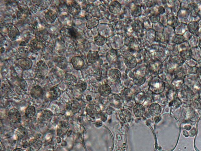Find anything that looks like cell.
Segmentation results:
<instances>
[{
  "instance_id": "cell-6",
  "label": "cell",
  "mask_w": 201,
  "mask_h": 151,
  "mask_svg": "<svg viewBox=\"0 0 201 151\" xmlns=\"http://www.w3.org/2000/svg\"><path fill=\"white\" fill-rule=\"evenodd\" d=\"M18 63L20 67L25 70H29L31 68L33 62L31 60L28 58H23L18 60Z\"/></svg>"
},
{
  "instance_id": "cell-30",
  "label": "cell",
  "mask_w": 201,
  "mask_h": 151,
  "mask_svg": "<svg viewBox=\"0 0 201 151\" xmlns=\"http://www.w3.org/2000/svg\"><path fill=\"white\" fill-rule=\"evenodd\" d=\"M25 115L28 118H31L35 113V107L33 106H29L25 109Z\"/></svg>"
},
{
  "instance_id": "cell-29",
  "label": "cell",
  "mask_w": 201,
  "mask_h": 151,
  "mask_svg": "<svg viewBox=\"0 0 201 151\" xmlns=\"http://www.w3.org/2000/svg\"><path fill=\"white\" fill-rule=\"evenodd\" d=\"M99 24V21L96 18H94L88 20L86 24L87 28L89 29H93L97 26Z\"/></svg>"
},
{
  "instance_id": "cell-35",
  "label": "cell",
  "mask_w": 201,
  "mask_h": 151,
  "mask_svg": "<svg viewBox=\"0 0 201 151\" xmlns=\"http://www.w3.org/2000/svg\"><path fill=\"white\" fill-rule=\"evenodd\" d=\"M52 116V113L48 110H44L40 116V119L42 121H46L50 119Z\"/></svg>"
},
{
  "instance_id": "cell-11",
  "label": "cell",
  "mask_w": 201,
  "mask_h": 151,
  "mask_svg": "<svg viewBox=\"0 0 201 151\" xmlns=\"http://www.w3.org/2000/svg\"><path fill=\"white\" fill-rule=\"evenodd\" d=\"M124 63L126 67L129 69L135 68L137 65V61L134 56L130 55L124 59Z\"/></svg>"
},
{
  "instance_id": "cell-18",
  "label": "cell",
  "mask_w": 201,
  "mask_h": 151,
  "mask_svg": "<svg viewBox=\"0 0 201 151\" xmlns=\"http://www.w3.org/2000/svg\"><path fill=\"white\" fill-rule=\"evenodd\" d=\"M57 13L54 11L50 10L45 13V17L48 23L51 24L54 22L57 18Z\"/></svg>"
},
{
  "instance_id": "cell-32",
  "label": "cell",
  "mask_w": 201,
  "mask_h": 151,
  "mask_svg": "<svg viewBox=\"0 0 201 151\" xmlns=\"http://www.w3.org/2000/svg\"><path fill=\"white\" fill-rule=\"evenodd\" d=\"M35 36L37 39L40 40L41 42L44 41L47 39L48 34L47 32L44 31H41L38 32L35 34Z\"/></svg>"
},
{
  "instance_id": "cell-7",
  "label": "cell",
  "mask_w": 201,
  "mask_h": 151,
  "mask_svg": "<svg viewBox=\"0 0 201 151\" xmlns=\"http://www.w3.org/2000/svg\"><path fill=\"white\" fill-rule=\"evenodd\" d=\"M122 9V5L118 1H113L110 2L109 10L111 13L117 14L119 13Z\"/></svg>"
},
{
  "instance_id": "cell-34",
  "label": "cell",
  "mask_w": 201,
  "mask_h": 151,
  "mask_svg": "<svg viewBox=\"0 0 201 151\" xmlns=\"http://www.w3.org/2000/svg\"><path fill=\"white\" fill-rule=\"evenodd\" d=\"M145 82V78L140 76H137L133 78V82L135 84L138 86L143 84Z\"/></svg>"
},
{
  "instance_id": "cell-14",
  "label": "cell",
  "mask_w": 201,
  "mask_h": 151,
  "mask_svg": "<svg viewBox=\"0 0 201 151\" xmlns=\"http://www.w3.org/2000/svg\"><path fill=\"white\" fill-rule=\"evenodd\" d=\"M119 114L121 120L124 122H127L130 121L132 115L131 112L128 110L125 109L121 110Z\"/></svg>"
},
{
  "instance_id": "cell-38",
  "label": "cell",
  "mask_w": 201,
  "mask_h": 151,
  "mask_svg": "<svg viewBox=\"0 0 201 151\" xmlns=\"http://www.w3.org/2000/svg\"><path fill=\"white\" fill-rule=\"evenodd\" d=\"M155 40L157 42H163L165 41V37L161 32H157L155 33Z\"/></svg>"
},
{
  "instance_id": "cell-37",
  "label": "cell",
  "mask_w": 201,
  "mask_h": 151,
  "mask_svg": "<svg viewBox=\"0 0 201 151\" xmlns=\"http://www.w3.org/2000/svg\"><path fill=\"white\" fill-rule=\"evenodd\" d=\"M173 41L176 44H181L184 41V38L182 35L176 34L173 38Z\"/></svg>"
},
{
  "instance_id": "cell-45",
  "label": "cell",
  "mask_w": 201,
  "mask_h": 151,
  "mask_svg": "<svg viewBox=\"0 0 201 151\" xmlns=\"http://www.w3.org/2000/svg\"><path fill=\"white\" fill-rule=\"evenodd\" d=\"M158 12H159V13L160 14H163V13H165V8L163 7H159L158 8Z\"/></svg>"
},
{
  "instance_id": "cell-13",
  "label": "cell",
  "mask_w": 201,
  "mask_h": 151,
  "mask_svg": "<svg viewBox=\"0 0 201 151\" xmlns=\"http://www.w3.org/2000/svg\"><path fill=\"white\" fill-rule=\"evenodd\" d=\"M107 60L110 63H113L117 61V55L116 50L111 49L106 54Z\"/></svg>"
},
{
  "instance_id": "cell-28",
  "label": "cell",
  "mask_w": 201,
  "mask_h": 151,
  "mask_svg": "<svg viewBox=\"0 0 201 151\" xmlns=\"http://www.w3.org/2000/svg\"><path fill=\"white\" fill-rule=\"evenodd\" d=\"M142 8L139 5H134L131 9V15L133 17H139L142 14Z\"/></svg>"
},
{
  "instance_id": "cell-46",
  "label": "cell",
  "mask_w": 201,
  "mask_h": 151,
  "mask_svg": "<svg viewBox=\"0 0 201 151\" xmlns=\"http://www.w3.org/2000/svg\"><path fill=\"white\" fill-rule=\"evenodd\" d=\"M148 2L146 4L148 7H152V6L155 5L156 3V1H148Z\"/></svg>"
},
{
  "instance_id": "cell-31",
  "label": "cell",
  "mask_w": 201,
  "mask_h": 151,
  "mask_svg": "<svg viewBox=\"0 0 201 151\" xmlns=\"http://www.w3.org/2000/svg\"><path fill=\"white\" fill-rule=\"evenodd\" d=\"M94 42L97 45L100 46H103L106 42V38L100 35H97L94 38Z\"/></svg>"
},
{
  "instance_id": "cell-3",
  "label": "cell",
  "mask_w": 201,
  "mask_h": 151,
  "mask_svg": "<svg viewBox=\"0 0 201 151\" xmlns=\"http://www.w3.org/2000/svg\"><path fill=\"white\" fill-rule=\"evenodd\" d=\"M87 112L91 117L95 118L99 116L100 113V109L97 106L90 104L87 106Z\"/></svg>"
},
{
  "instance_id": "cell-17",
  "label": "cell",
  "mask_w": 201,
  "mask_h": 151,
  "mask_svg": "<svg viewBox=\"0 0 201 151\" xmlns=\"http://www.w3.org/2000/svg\"><path fill=\"white\" fill-rule=\"evenodd\" d=\"M109 76L112 81L114 82H117L120 78L121 73L119 70L113 69L110 70L109 72Z\"/></svg>"
},
{
  "instance_id": "cell-23",
  "label": "cell",
  "mask_w": 201,
  "mask_h": 151,
  "mask_svg": "<svg viewBox=\"0 0 201 151\" xmlns=\"http://www.w3.org/2000/svg\"><path fill=\"white\" fill-rule=\"evenodd\" d=\"M42 142L40 140L34 139L29 142V145L32 151H37L41 147Z\"/></svg>"
},
{
  "instance_id": "cell-10",
  "label": "cell",
  "mask_w": 201,
  "mask_h": 151,
  "mask_svg": "<svg viewBox=\"0 0 201 151\" xmlns=\"http://www.w3.org/2000/svg\"><path fill=\"white\" fill-rule=\"evenodd\" d=\"M42 46V42L37 39L32 40L29 45V49L30 51L35 52L38 51L41 48Z\"/></svg>"
},
{
  "instance_id": "cell-19",
  "label": "cell",
  "mask_w": 201,
  "mask_h": 151,
  "mask_svg": "<svg viewBox=\"0 0 201 151\" xmlns=\"http://www.w3.org/2000/svg\"><path fill=\"white\" fill-rule=\"evenodd\" d=\"M145 110L144 106L140 104H136L133 109L134 115L137 117L143 116L145 112Z\"/></svg>"
},
{
  "instance_id": "cell-20",
  "label": "cell",
  "mask_w": 201,
  "mask_h": 151,
  "mask_svg": "<svg viewBox=\"0 0 201 151\" xmlns=\"http://www.w3.org/2000/svg\"><path fill=\"white\" fill-rule=\"evenodd\" d=\"M61 93V91L58 88L53 87L49 92V97L52 100H56L60 96Z\"/></svg>"
},
{
  "instance_id": "cell-5",
  "label": "cell",
  "mask_w": 201,
  "mask_h": 151,
  "mask_svg": "<svg viewBox=\"0 0 201 151\" xmlns=\"http://www.w3.org/2000/svg\"><path fill=\"white\" fill-rule=\"evenodd\" d=\"M71 61L74 69L77 70L81 69L84 65V60L81 56H74L72 58Z\"/></svg>"
},
{
  "instance_id": "cell-1",
  "label": "cell",
  "mask_w": 201,
  "mask_h": 151,
  "mask_svg": "<svg viewBox=\"0 0 201 151\" xmlns=\"http://www.w3.org/2000/svg\"><path fill=\"white\" fill-rule=\"evenodd\" d=\"M150 90L155 94H159L165 89V84L159 77H154L151 79L149 83Z\"/></svg>"
},
{
  "instance_id": "cell-16",
  "label": "cell",
  "mask_w": 201,
  "mask_h": 151,
  "mask_svg": "<svg viewBox=\"0 0 201 151\" xmlns=\"http://www.w3.org/2000/svg\"><path fill=\"white\" fill-rule=\"evenodd\" d=\"M81 10V7L78 3H73L68 7V12L72 15L75 16L79 14Z\"/></svg>"
},
{
  "instance_id": "cell-25",
  "label": "cell",
  "mask_w": 201,
  "mask_h": 151,
  "mask_svg": "<svg viewBox=\"0 0 201 151\" xmlns=\"http://www.w3.org/2000/svg\"><path fill=\"white\" fill-rule=\"evenodd\" d=\"M132 30L135 32H140L144 28V24L141 21L136 20L132 22L131 25Z\"/></svg>"
},
{
  "instance_id": "cell-15",
  "label": "cell",
  "mask_w": 201,
  "mask_h": 151,
  "mask_svg": "<svg viewBox=\"0 0 201 151\" xmlns=\"http://www.w3.org/2000/svg\"><path fill=\"white\" fill-rule=\"evenodd\" d=\"M111 88L108 84H103L99 87L98 92L100 96H107L110 94Z\"/></svg>"
},
{
  "instance_id": "cell-4",
  "label": "cell",
  "mask_w": 201,
  "mask_h": 151,
  "mask_svg": "<svg viewBox=\"0 0 201 151\" xmlns=\"http://www.w3.org/2000/svg\"><path fill=\"white\" fill-rule=\"evenodd\" d=\"M67 109L68 111L72 113L75 114L79 112L81 106L78 102L75 100H71L67 103Z\"/></svg>"
},
{
  "instance_id": "cell-27",
  "label": "cell",
  "mask_w": 201,
  "mask_h": 151,
  "mask_svg": "<svg viewBox=\"0 0 201 151\" xmlns=\"http://www.w3.org/2000/svg\"><path fill=\"white\" fill-rule=\"evenodd\" d=\"M188 30L191 33L194 34L198 32L199 29V25L196 22H192L188 24Z\"/></svg>"
},
{
  "instance_id": "cell-22",
  "label": "cell",
  "mask_w": 201,
  "mask_h": 151,
  "mask_svg": "<svg viewBox=\"0 0 201 151\" xmlns=\"http://www.w3.org/2000/svg\"><path fill=\"white\" fill-rule=\"evenodd\" d=\"M149 111L152 116H156L160 114L161 111L160 106L156 103L152 104L149 107Z\"/></svg>"
},
{
  "instance_id": "cell-50",
  "label": "cell",
  "mask_w": 201,
  "mask_h": 151,
  "mask_svg": "<svg viewBox=\"0 0 201 151\" xmlns=\"http://www.w3.org/2000/svg\"><path fill=\"white\" fill-rule=\"evenodd\" d=\"M199 46L201 48V41H200V44H199Z\"/></svg>"
},
{
  "instance_id": "cell-33",
  "label": "cell",
  "mask_w": 201,
  "mask_h": 151,
  "mask_svg": "<svg viewBox=\"0 0 201 151\" xmlns=\"http://www.w3.org/2000/svg\"><path fill=\"white\" fill-rule=\"evenodd\" d=\"M149 19L151 22L153 23H157L159 22L160 20V14L159 13L154 12L150 14L149 16Z\"/></svg>"
},
{
  "instance_id": "cell-21",
  "label": "cell",
  "mask_w": 201,
  "mask_h": 151,
  "mask_svg": "<svg viewBox=\"0 0 201 151\" xmlns=\"http://www.w3.org/2000/svg\"><path fill=\"white\" fill-rule=\"evenodd\" d=\"M42 92L43 90L41 87L38 86H36L32 88L30 94L33 98L34 99H38L41 96Z\"/></svg>"
},
{
  "instance_id": "cell-47",
  "label": "cell",
  "mask_w": 201,
  "mask_h": 151,
  "mask_svg": "<svg viewBox=\"0 0 201 151\" xmlns=\"http://www.w3.org/2000/svg\"><path fill=\"white\" fill-rule=\"evenodd\" d=\"M183 134L186 137H188L189 136L188 132L185 130L183 131Z\"/></svg>"
},
{
  "instance_id": "cell-24",
  "label": "cell",
  "mask_w": 201,
  "mask_h": 151,
  "mask_svg": "<svg viewBox=\"0 0 201 151\" xmlns=\"http://www.w3.org/2000/svg\"><path fill=\"white\" fill-rule=\"evenodd\" d=\"M187 9L188 12H190L193 17L196 16L199 12V8L198 5L194 3L189 4L187 6Z\"/></svg>"
},
{
  "instance_id": "cell-26",
  "label": "cell",
  "mask_w": 201,
  "mask_h": 151,
  "mask_svg": "<svg viewBox=\"0 0 201 151\" xmlns=\"http://www.w3.org/2000/svg\"><path fill=\"white\" fill-rule=\"evenodd\" d=\"M87 87L86 83L82 80L78 81L75 86L76 90L79 92H84L86 89Z\"/></svg>"
},
{
  "instance_id": "cell-41",
  "label": "cell",
  "mask_w": 201,
  "mask_h": 151,
  "mask_svg": "<svg viewBox=\"0 0 201 151\" xmlns=\"http://www.w3.org/2000/svg\"><path fill=\"white\" fill-rule=\"evenodd\" d=\"M26 130L23 127H20L17 131V134L18 137H24L26 134Z\"/></svg>"
},
{
  "instance_id": "cell-2",
  "label": "cell",
  "mask_w": 201,
  "mask_h": 151,
  "mask_svg": "<svg viewBox=\"0 0 201 151\" xmlns=\"http://www.w3.org/2000/svg\"><path fill=\"white\" fill-rule=\"evenodd\" d=\"M8 116L11 122L18 123L21 120V115L18 110L15 108L11 109L8 112Z\"/></svg>"
},
{
  "instance_id": "cell-49",
  "label": "cell",
  "mask_w": 201,
  "mask_h": 151,
  "mask_svg": "<svg viewBox=\"0 0 201 151\" xmlns=\"http://www.w3.org/2000/svg\"><path fill=\"white\" fill-rule=\"evenodd\" d=\"M13 151H24V150H22V149H20V148H17V149H15V150Z\"/></svg>"
},
{
  "instance_id": "cell-39",
  "label": "cell",
  "mask_w": 201,
  "mask_h": 151,
  "mask_svg": "<svg viewBox=\"0 0 201 151\" xmlns=\"http://www.w3.org/2000/svg\"><path fill=\"white\" fill-rule=\"evenodd\" d=\"M179 20L177 17L172 16L169 19L168 23L171 26L173 27H176L178 25Z\"/></svg>"
},
{
  "instance_id": "cell-48",
  "label": "cell",
  "mask_w": 201,
  "mask_h": 151,
  "mask_svg": "<svg viewBox=\"0 0 201 151\" xmlns=\"http://www.w3.org/2000/svg\"><path fill=\"white\" fill-rule=\"evenodd\" d=\"M185 128L187 130H189L191 128V126H188V125H187V126H185Z\"/></svg>"
},
{
  "instance_id": "cell-36",
  "label": "cell",
  "mask_w": 201,
  "mask_h": 151,
  "mask_svg": "<svg viewBox=\"0 0 201 151\" xmlns=\"http://www.w3.org/2000/svg\"><path fill=\"white\" fill-rule=\"evenodd\" d=\"M65 81L68 82V83L74 84L77 83V79L74 76L71 74L67 73L65 76Z\"/></svg>"
},
{
  "instance_id": "cell-12",
  "label": "cell",
  "mask_w": 201,
  "mask_h": 151,
  "mask_svg": "<svg viewBox=\"0 0 201 151\" xmlns=\"http://www.w3.org/2000/svg\"><path fill=\"white\" fill-rule=\"evenodd\" d=\"M100 55L97 51H90L87 54V59L89 63H95L98 61Z\"/></svg>"
},
{
  "instance_id": "cell-40",
  "label": "cell",
  "mask_w": 201,
  "mask_h": 151,
  "mask_svg": "<svg viewBox=\"0 0 201 151\" xmlns=\"http://www.w3.org/2000/svg\"><path fill=\"white\" fill-rule=\"evenodd\" d=\"M180 55L181 57L184 59H188L191 57L190 52L188 50H184L181 52Z\"/></svg>"
},
{
  "instance_id": "cell-43",
  "label": "cell",
  "mask_w": 201,
  "mask_h": 151,
  "mask_svg": "<svg viewBox=\"0 0 201 151\" xmlns=\"http://www.w3.org/2000/svg\"><path fill=\"white\" fill-rule=\"evenodd\" d=\"M28 50L26 49H24L23 47L19 48V52L21 54H22L23 55H25L26 53L28 54ZM26 56V55H25Z\"/></svg>"
},
{
  "instance_id": "cell-44",
  "label": "cell",
  "mask_w": 201,
  "mask_h": 151,
  "mask_svg": "<svg viewBox=\"0 0 201 151\" xmlns=\"http://www.w3.org/2000/svg\"><path fill=\"white\" fill-rule=\"evenodd\" d=\"M188 12H187V10H186V12H185V13H183V10H181L180 11V12H179V13H178V15H179L180 17L183 18V17H185L186 16H187V15L189 14V13H188Z\"/></svg>"
},
{
  "instance_id": "cell-42",
  "label": "cell",
  "mask_w": 201,
  "mask_h": 151,
  "mask_svg": "<svg viewBox=\"0 0 201 151\" xmlns=\"http://www.w3.org/2000/svg\"><path fill=\"white\" fill-rule=\"evenodd\" d=\"M15 93L12 89H10L6 93V95H5L4 98L6 99H9L14 96Z\"/></svg>"
},
{
  "instance_id": "cell-8",
  "label": "cell",
  "mask_w": 201,
  "mask_h": 151,
  "mask_svg": "<svg viewBox=\"0 0 201 151\" xmlns=\"http://www.w3.org/2000/svg\"><path fill=\"white\" fill-rule=\"evenodd\" d=\"M69 128V126L67 122L63 121L59 122L57 129V135L59 136H64L67 133Z\"/></svg>"
},
{
  "instance_id": "cell-9",
  "label": "cell",
  "mask_w": 201,
  "mask_h": 151,
  "mask_svg": "<svg viewBox=\"0 0 201 151\" xmlns=\"http://www.w3.org/2000/svg\"><path fill=\"white\" fill-rule=\"evenodd\" d=\"M8 30V36L12 41L16 40L20 35L19 30L14 25L10 26Z\"/></svg>"
}]
</instances>
